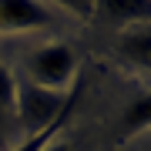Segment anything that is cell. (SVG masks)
<instances>
[{
	"instance_id": "7",
	"label": "cell",
	"mask_w": 151,
	"mask_h": 151,
	"mask_svg": "<svg viewBox=\"0 0 151 151\" xmlns=\"http://www.w3.org/2000/svg\"><path fill=\"white\" fill-rule=\"evenodd\" d=\"M118 54L128 60L131 67L151 70V27L141 30H124L118 37Z\"/></svg>"
},
{
	"instance_id": "6",
	"label": "cell",
	"mask_w": 151,
	"mask_h": 151,
	"mask_svg": "<svg viewBox=\"0 0 151 151\" xmlns=\"http://www.w3.org/2000/svg\"><path fill=\"white\" fill-rule=\"evenodd\" d=\"M145 128H151V87L141 91L138 97H131V104L124 108L121 121H118V141H128L141 134Z\"/></svg>"
},
{
	"instance_id": "9",
	"label": "cell",
	"mask_w": 151,
	"mask_h": 151,
	"mask_svg": "<svg viewBox=\"0 0 151 151\" xmlns=\"http://www.w3.org/2000/svg\"><path fill=\"white\" fill-rule=\"evenodd\" d=\"M54 4H60L64 10L77 14V17H91L94 14V4H91V0H54Z\"/></svg>"
},
{
	"instance_id": "5",
	"label": "cell",
	"mask_w": 151,
	"mask_h": 151,
	"mask_svg": "<svg viewBox=\"0 0 151 151\" xmlns=\"http://www.w3.org/2000/svg\"><path fill=\"white\" fill-rule=\"evenodd\" d=\"M111 24H151V0H91Z\"/></svg>"
},
{
	"instance_id": "3",
	"label": "cell",
	"mask_w": 151,
	"mask_h": 151,
	"mask_svg": "<svg viewBox=\"0 0 151 151\" xmlns=\"http://www.w3.org/2000/svg\"><path fill=\"white\" fill-rule=\"evenodd\" d=\"M50 20V7L40 0H0V34L40 30Z\"/></svg>"
},
{
	"instance_id": "10",
	"label": "cell",
	"mask_w": 151,
	"mask_h": 151,
	"mask_svg": "<svg viewBox=\"0 0 151 151\" xmlns=\"http://www.w3.org/2000/svg\"><path fill=\"white\" fill-rule=\"evenodd\" d=\"M44 151H70V145H67V141H50Z\"/></svg>"
},
{
	"instance_id": "8",
	"label": "cell",
	"mask_w": 151,
	"mask_h": 151,
	"mask_svg": "<svg viewBox=\"0 0 151 151\" xmlns=\"http://www.w3.org/2000/svg\"><path fill=\"white\" fill-rule=\"evenodd\" d=\"M14 101H17V81H14V74H10V70L0 64V134L10 128Z\"/></svg>"
},
{
	"instance_id": "4",
	"label": "cell",
	"mask_w": 151,
	"mask_h": 151,
	"mask_svg": "<svg viewBox=\"0 0 151 151\" xmlns=\"http://www.w3.org/2000/svg\"><path fill=\"white\" fill-rule=\"evenodd\" d=\"M81 91H84V81H77V87H70V91H67V101H64V108H60V114H57V118L50 121V124H44L40 131L27 134V138H24V145H17L14 151H44V148L50 145V141L57 138V131H60V128H64V124L70 121V111L77 108V101H81Z\"/></svg>"
},
{
	"instance_id": "1",
	"label": "cell",
	"mask_w": 151,
	"mask_h": 151,
	"mask_svg": "<svg viewBox=\"0 0 151 151\" xmlns=\"http://www.w3.org/2000/svg\"><path fill=\"white\" fill-rule=\"evenodd\" d=\"M74 70H77V54L64 40H50V44L37 47L27 57V81L37 84V87H47V91L64 94V87L70 84Z\"/></svg>"
},
{
	"instance_id": "2",
	"label": "cell",
	"mask_w": 151,
	"mask_h": 151,
	"mask_svg": "<svg viewBox=\"0 0 151 151\" xmlns=\"http://www.w3.org/2000/svg\"><path fill=\"white\" fill-rule=\"evenodd\" d=\"M67 94L60 91H47V87H37L30 81L17 84V101H14V118L24 124V131L34 134V131H40L44 124H50L60 114L64 108Z\"/></svg>"
}]
</instances>
